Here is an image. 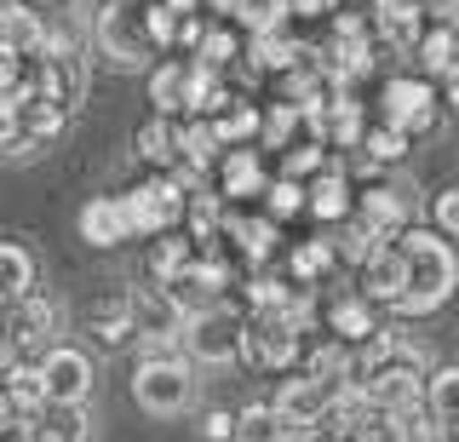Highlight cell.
<instances>
[{
    "mask_svg": "<svg viewBox=\"0 0 459 442\" xmlns=\"http://www.w3.org/2000/svg\"><path fill=\"white\" fill-rule=\"evenodd\" d=\"M402 259H408V282H402V299H396V316H430L442 310L459 288V253L442 241V230H402Z\"/></svg>",
    "mask_w": 459,
    "mask_h": 442,
    "instance_id": "1",
    "label": "cell"
},
{
    "mask_svg": "<svg viewBox=\"0 0 459 442\" xmlns=\"http://www.w3.org/2000/svg\"><path fill=\"white\" fill-rule=\"evenodd\" d=\"M92 47L115 69H150L155 40H150V0H98L92 18Z\"/></svg>",
    "mask_w": 459,
    "mask_h": 442,
    "instance_id": "2",
    "label": "cell"
},
{
    "mask_svg": "<svg viewBox=\"0 0 459 442\" xmlns=\"http://www.w3.org/2000/svg\"><path fill=\"white\" fill-rule=\"evenodd\" d=\"M133 403L155 420H178L195 403V362L184 351H143L133 368Z\"/></svg>",
    "mask_w": 459,
    "mask_h": 442,
    "instance_id": "3",
    "label": "cell"
},
{
    "mask_svg": "<svg viewBox=\"0 0 459 442\" xmlns=\"http://www.w3.org/2000/svg\"><path fill=\"white\" fill-rule=\"evenodd\" d=\"M178 351L190 356L195 368H236L247 356V316L230 305H212V310H195L184 322V339Z\"/></svg>",
    "mask_w": 459,
    "mask_h": 442,
    "instance_id": "4",
    "label": "cell"
},
{
    "mask_svg": "<svg viewBox=\"0 0 459 442\" xmlns=\"http://www.w3.org/2000/svg\"><path fill=\"white\" fill-rule=\"evenodd\" d=\"M57 327H64V305L47 299L40 288H29L23 299H12L6 316H0V334L12 339V351L18 356H40L57 345Z\"/></svg>",
    "mask_w": 459,
    "mask_h": 442,
    "instance_id": "5",
    "label": "cell"
},
{
    "mask_svg": "<svg viewBox=\"0 0 459 442\" xmlns=\"http://www.w3.org/2000/svg\"><path fill=\"white\" fill-rule=\"evenodd\" d=\"M184 202H190V190H184L172 173H150L143 184L126 190V212H133V230L138 236H167L184 224Z\"/></svg>",
    "mask_w": 459,
    "mask_h": 442,
    "instance_id": "6",
    "label": "cell"
},
{
    "mask_svg": "<svg viewBox=\"0 0 459 442\" xmlns=\"http://www.w3.org/2000/svg\"><path fill=\"white\" fill-rule=\"evenodd\" d=\"M437 116H442V98H437V87H430L425 75H391L379 87V121H391L396 133H430L437 126Z\"/></svg>",
    "mask_w": 459,
    "mask_h": 442,
    "instance_id": "7",
    "label": "cell"
},
{
    "mask_svg": "<svg viewBox=\"0 0 459 442\" xmlns=\"http://www.w3.org/2000/svg\"><path fill=\"white\" fill-rule=\"evenodd\" d=\"M230 282H236V264H230L224 241H212V247H201V253H195V264L184 270L178 282H172V299H178V305L195 316V310H212V305H224Z\"/></svg>",
    "mask_w": 459,
    "mask_h": 442,
    "instance_id": "8",
    "label": "cell"
},
{
    "mask_svg": "<svg viewBox=\"0 0 459 442\" xmlns=\"http://www.w3.org/2000/svg\"><path fill=\"white\" fill-rule=\"evenodd\" d=\"M133 310H138V339H143V351H178L190 310L172 299V288H161V282L133 288Z\"/></svg>",
    "mask_w": 459,
    "mask_h": 442,
    "instance_id": "9",
    "label": "cell"
},
{
    "mask_svg": "<svg viewBox=\"0 0 459 442\" xmlns=\"http://www.w3.org/2000/svg\"><path fill=\"white\" fill-rule=\"evenodd\" d=\"M219 241L236 253L241 264L264 270L270 259H276V247H281V224L270 219V212H236V207L224 202V230H219Z\"/></svg>",
    "mask_w": 459,
    "mask_h": 442,
    "instance_id": "10",
    "label": "cell"
},
{
    "mask_svg": "<svg viewBox=\"0 0 459 442\" xmlns=\"http://www.w3.org/2000/svg\"><path fill=\"white\" fill-rule=\"evenodd\" d=\"M368 385V396H373V408H385V413H420L425 408V368H413V362H402V356H391V362H379L373 374H362Z\"/></svg>",
    "mask_w": 459,
    "mask_h": 442,
    "instance_id": "11",
    "label": "cell"
},
{
    "mask_svg": "<svg viewBox=\"0 0 459 442\" xmlns=\"http://www.w3.org/2000/svg\"><path fill=\"white\" fill-rule=\"evenodd\" d=\"M40 362V379H47V396L52 403H92V356L81 345H52L35 356Z\"/></svg>",
    "mask_w": 459,
    "mask_h": 442,
    "instance_id": "12",
    "label": "cell"
},
{
    "mask_svg": "<svg viewBox=\"0 0 459 442\" xmlns=\"http://www.w3.org/2000/svg\"><path fill=\"white\" fill-rule=\"evenodd\" d=\"M276 413L287 420V431L293 437H310V431H322V420H327V403H333V391H327L322 379H310V374H287L276 385Z\"/></svg>",
    "mask_w": 459,
    "mask_h": 442,
    "instance_id": "13",
    "label": "cell"
},
{
    "mask_svg": "<svg viewBox=\"0 0 459 442\" xmlns=\"http://www.w3.org/2000/svg\"><path fill=\"white\" fill-rule=\"evenodd\" d=\"M212 173H219V184L212 190L224 195V202H253V195H264V155H258L253 144H236V150H224L219 161H212Z\"/></svg>",
    "mask_w": 459,
    "mask_h": 442,
    "instance_id": "14",
    "label": "cell"
},
{
    "mask_svg": "<svg viewBox=\"0 0 459 442\" xmlns=\"http://www.w3.org/2000/svg\"><path fill=\"white\" fill-rule=\"evenodd\" d=\"M356 219H362L379 241H391V236L408 230L413 202L396 190V184H368V190H356Z\"/></svg>",
    "mask_w": 459,
    "mask_h": 442,
    "instance_id": "15",
    "label": "cell"
},
{
    "mask_svg": "<svg viewBox=\"0 0 459 442\" xmlns=\"http://www.w3.org/2000/svg\"><path fill=\"white\" fill-rule=\"evenodd\" d=\"M133 212H126V195H92L81 207V241L86 247H121L133 241Z\"/></svg>",
    "mask_w": 459,
    "mask_h": 442,
    "instance_id": "16",
    "label": "cell"
},
{
    "mask_svg": "<svg viewBox=\"0 0 459 442\" xmlns=\"http://www.w3.org/2000/svg\"><path fill=\"white\" fill-rule=\"evenodd\" d=\"M305 212H310V219H322V224H344L356 212V190H351V178H344L339 161H327L322 173L305 184Z\"/></svg>",
    "mask_w": 459,
    "mask_h": 442,
    "instance_id": "17",
    "label": "cell"
},
{
    "mask_svg": "<svg viewBox=\"0 0 459 442\" xmlns=\"http://www.w3.org/2000/svg\"><path fill=\"white\" fill-rule=\"evenodd\" d=\"M402 282H408V259H402V241H379V247L362 259V293L373 305H396L402 299Z\"/></svg>",
    "mask_w": 459,
    "mask_h": 442,
    "instance_id": "18",
    "label": "cell"
},
{
    "mask_svg": "<svg viewBox=\"0 0 459 442\" xmlns=\"http://www.w3.org/2000/svg\"><path fill=\"white\" fill-rule=\"evenodd\" d=\"M373 35L396 52H413L425 35V0H373Z\"/></svg>",
    "mask_w": 459,
    "mask_h": 442,
    "instance_id": "19",
    "label": "cell"
},
{
    "mask_svg": "<svg viewBox=\"0 0 459 442\" xmlns=\"http://www.w3.org/2000/svg\"><path fill=\"white\" fill-rule=\"evenodd\" d=\"M0 385H6V403H12V413H18L23 425H35L40 413H47V379H40V362L35 356H18V362L0 374Z\"/></svg>",
    "mask_w": 459,
    "mask_h": 442,
    "instance_id": "20",
    "label": "cell"
},
{
    "mask_svg": "<svg viewBox=\"0 0 459 442\" xmlns=\"http://www.w3.org/2000/svg\"><path fill=\"white\" fill-rule=\"evenodd\" d=\"M86 327H92V339L104 351H121L138 339V310H133V293H115V299H98L92 316H86Z\"/></svg>",
    "mask_w": 459,
    "mask_h": 442,
    "instance_id": "21",
    "label": "cell"
},
{
    "mask_svg": "<svg viewBox=\"0 0 459 442\" xmlns=\"http://www.w3.org/2000/svg\"><path fill=\"white\" fill-rule=\"evenodd\" d=\"M327 334L333 339H344V345H362L368 334H379V305H373L368 293H344V299H333L327 305Z\"/></svg>",
    "mask_w": 459,
    "mask_h": 442,
    "instance_id": "22",
    "label": "cell"
},
{
    "mask_svg": "<svg viewBox=\"0 0 459 442\" xmlns=\"http://www.w3.org/2000/svg\"><path fill=\"white\" fill-rule=\"evenodd\" d=\"M40 40H47V23L29 0H6L0 6V52H18V58H35Z\"/></svg>",
    "mask_w": 459,
    "mask_h": 442,
    "instance_id": "23",
    "label": "cell"
},
{
    "mask_svg": "<svg viewBox=\"0 0 459 442\" xmlns=\"http://www.w3.org/2000/svg\"><path fill=\"white\" fill-rule=\"evenodd\" d=\"M35 442H92V408L86 403H47L35 425Z\"/></svg>",
    "mask_w": 459,
    "mask_h": 442,
    "instance_id": "24",
    "label": "cell"
},
{
    "mask_svg": "<svg viewBox=\"0 0 459 442\" xmlns=\"http://www.w3.org/2000/svg\"><path fill=\"white\" fill-rule=\"evenodd\" d=\"M305 374H310V379H322L327 391H339L344 379H356V345H344V339L327 334L322 345H310V351H305Z\"/></svg>",
    "mask_w": 459,
    "mask_h": 442,
    "instance_id": "25",
    "label": "cell"
},
{
    "mask_svg": "<svg viewBox=\"0 0 459 442\" xmlns=\"http://www.w3.org/2000/svg\"><path fill=\"white\" fill-rule=\"evenodd\" d=\"M195 241L184 236V230H167V236H155L150 241V282H161V288H172V282L184 276V270L195 264Z\"/></svg>",
    "mask_w": 459,
    "mask_h": 442,
    "instance_id": "26",
    "label": "cell"
},
{
    "mask_svg": "<svg viewBox=\"0 0 459 442\" xmlns=\"http://www.w3.org/2000/svg\"><path fill=\"white\" fill-rule=\"evenodd\" d=\"M219 230H224V195L201 184V190H190V202H184V236H190L195 247H212Z\"/></svg>",
    "mask_w": 459,
    "mask_h": 442,
    "instance_id": "27",
    "label": "cell"
},
{
    "mask_svg": "<svg viewBox=\"0 0 459 442\" xmlns=\"http://www.w3.org/2000/svg\"><path fill=\"white\" fill-rule=\"evenodd\" d=\"M219 155H224V144H219V126H212V116H184L178 121V161L212 173V161H219Z\"/></svg>",
    "mask_w": 459,
    "mask_h": 442,
    "instance_id": "28",
    "label": "cell"
},
{
    "mask_svg": "<svg viewBox=\"0 0 459 442\" xmlns=\"http://www.w3.org/2000/svg\"><path fill=\"white\" fill-rule=\"evenodd\" d=\"M64 121H69V109L57 104L52 92H23L18 98V126H23V138H35V144L57 138V133H64Z\"/></svg>",
    "mask_w": 459,
    "mask_h": 442,
    "instance_id": "29",
    "label": "cell"
},
{
    "mask_svg": "<svg viewBox=\"0 0 459 442\" xmlns=\"http://www.w3.org/2000/svg\"><path fill=\"white\" fill-rule=\"evenodd\" d=\"M413 58H420L425 81L430 75H459V30H448V23H430V30L420 35V47H413Z\"/></svg>",
    "mask_w": 459,
    "mask_h": 442,
    "instance_id": "30",
    "label": "cell"
},
{
    "mask_svg": "<svg viewBox=\"0 0 459 442\" xmlns=\"http://www.w3.org/2000/svg\"><path fill=\"white\" fill-rule=\"evenodd\" d=\"M133 150H138L143 167H178V121H172V116H150L138 126Z\"/></svg>",
    "mask_w": 459,
    "mask_h": 442,
    "instance_id": "31",
    "label": "cell"
},
{
    "mask_svg": "<svg viewBox=\"0 0 459 442\" xmlns=\"http://www.w3.org/2000/svg\"><path fill=\"white\" fill-rule=\"evenodd\" d=\"M299 40L287 35V23L281 30H258L253 40H247V58H253V69H264V75H287V69L299 64Z\"/></svg>",
    "mask_w": 459,
    "mask_h": 442,
    "instance_id": "32",
    "label": "cell"
},
{
    "mask_svg": "<svg viewBox=\"0 0 459 442\" xmlns=\"http://www.w3.org/2000/svg\"><path fill=\"white\" fill-rule=\"evenodd\" d=\"M339 264V253H333V236H316V241H299L293 253H287V276L299 282V288H316V282L327 276V270Z\"/></svg>",
    "mask_w": 459,
    "mask_h": 442,
    "instance_id": "33",
    "label": "cell"
},
{
    "mask_svg": "<svg viewBox=\"0 0 459 442\" xmlns=\"http://www.w3.org/2000/svg\"><path fill=\"white\" fill-rule=\"evenodd\" d=\"M362 133H368L362 104H356L351 92H333L327 98V144L333 150H362Z\"/></svg>",
    "mask_w": 459,
    "mask_h": 442,
    "instance_id": "34",
    "label": "cell"
},
{
    "mask_svg": "<svg viewBox=\"0 0 459 442\" xmlns=\"http://www.w3.org/2000/svg\"><path fill=\"white\" fill-rule=\"evenodd\" d=\"M184 87H190V64H184V58L155 64V75H150V104H155V116H184Z\"/></svg>",
    "mask_w": 459,
    "mask_h": 442,
    "instance_id": "35",
    "label": "cell"
},
{
    "mask_svg": "<svg viewBox=\"0 0 459 442\" xmlns=\"http://www.w3.org/2000/svg\"><path fill=\"white\" fill-rule=\"evenodd\" d=\"M29 288H35V253L23 241H0V305L23 299Z\"/></svg>",
    "mask_w": 459,
    "mask_h": 442,
    "instance_id": "36",
    "label": "cell"
},
{
    "mask_svg": "<svg viewBox=\"0 0 459 442\" xmlns=\"http://www.w3.org/2000/svg\"><path fill=\"white\" fill-rule=\"evenodd\" d=\"M293 431H287V420L276 413V403H247L236 413V437L230 442H287Z\"/></svg>",
    "mask_w": 459,
    "mask_h": 442,
    "instance_id": "37",
    "label": "cell"
},
{
    "mask_svg": "<svg viewBox=\"0 0 459 442\" xmlns=\"http://www.w3.org/2000/svg\"><path fill=\"white\" fill-rule=\"evenodd\" d=\"M212 126H219V144H224V150L253 144V138H258V126H264V109L247 104V98H236V104H230L224 116H212Z\"/></svg>",
    "mask_w": 459,
    "mask_h": 442,
    "instance_id": "38",
    "label": "cell"
},
{
    "mask_svg": "<svg viewBox=\"0 0 459 442\" xmlns=\"http://www.w3.org/2000/svg\"><path fill=\"white\" fill-rule=\"evenodd\" d=\"M293 299H299V282L287 288L281 276H264V270H253V282H247V316H281Z\"/></svg>",
    "mask_w": 459,
    "mask_h": 442,
    "instance_id": "39",
    "label": "cell"
},
{
    "mask_svg": "<svg viewBox=\"0 0 459 442\" xmlns=\"http://www.w3.org/2000/svg\"><path fill=\"white\" fill-rule=\"evenodd\" d=\"M293 138H305V109H299V104H287V98H281V104H270V109H264V126H258V144H264V150H287Z\"/></svg>",
    "mask_w": 459,
    "mask_h": 442,
    "instance_id": "40",
    "label": "cell"
},
{
    "mask_svg": "<svg viewBox=\"0 0 459 442\" xmlns=\"http://www.w3.org/2000/svg\"><path fill=\"white\" fill-rule=\"evenodd\" d=\"M425 408L437 413L448 431H459V368H437V374H425Z\"/></svg>",
    "mask_w": 459,
    "mask_h": 442,
    "instance_id": "41",
    "label": "cell"
},
{
    "mask_svg": "<svg viewBox=\"0 0 459 442\" xmlns=\"http://www.w3.org/2000/svg\"><path fill=\"white\" fill-rule=\"evenodd\" d=\"M322 167H327V144H322V138H293V144L281 150V173L287 178H305L310 184Z\"/></svg>",
    "mask_w": 459,
    "mask_h": 442,
    "instance_id": "42",
    "label": "cell"
},
{
    "mask_svg": "<svg viewBox=\"0 0 459 442\" xmlns=\"http://www.w3.org/2000/svg\"><path fill=\"white\" fill-rule=\"evenodd\" d=\"M264 212L276 224H287L293 212H305V178H287V173H276L264 184Z\"/></svg>",
    "mask_w": 459,
    "mask_h": 442,
    "instance_id": "43",
    "label": "cell"
},
{
    "mask_svg": "<svg viewBox=\"0 0 459 442\" xmlns=\"http://www.w3.org/2000/svg\"><path fill=\"white\" fill-rule=\"evenodd\" d=\"M362 155H368L373 167H396L402 155H408V133H396L391 121L368 126V133H362Z\"/></svg>",
    "mask_w": 459,
    "mask_h": 442,
    "instance_id": "44",
    "label": "cell"
},
{
    "mask_svg": "<svg viewBox=\"0 0 459 442\" xmlns=\"http://www.w3.org/2000/svg\"><path fill=\"white\" fill-rule=\"evenodd\" d=\"M236 58H241V35H236V30H224V23H219V30L207 23V35L195 40V64H207V69H230Z\"/></svg>",
    "mask_w": 459,
    "mask_h": 442,
    "instance_id": "45",
    "label": "cell"
},
{
    "mask_svg": "<svg viewBox=\"0 0 459 442\" xmlns=\"http://www.w3.org/2000/svg\"><path fill=\"white\" fill-rule=\"evenodd\" d=\"M351 442H413V431H408V420H402V413L373 408L368 420H362V431H356Z\"/></svg>",
    "mask_w": 459,
    "mask_h": 442,
    "instance_id": "46",
    "label": "cell"
},
{
    "mask_svg": "<svg viewBox=\"0 0 459 442\" xmlns=\"http://www.w3.org/2000/svg\"><path fill=\"white\" fill-rule=\"evenodd\" d=\"M178 23H184V12H172L167 0H150V40H155V52L178 47Z\"/></svg>",
    "mask_w": 459,
    "mask_h": 442,
    "instance_id": "47",
    "label": "cell"
},
{
    "mask_svg": "<svg viewBox=\"0 0 459 442\" xmlns=\"http://www.w3.org/2000/svg\"><path fill=\"white\" fill-rule=\"evenodd\" d=\"M430 219H437L442 236H459V184H454V190H442L437 202H430Z\"/></svg>",
    "mask_w": 459,
    "mask_h": 442,
    "instance_id": "48",
    "label": "cell"
},
{
    "mask_svg": "<svg viewBox=\"0 0 459 442\" xmlns=\"http://www.w3.org/2000/svg\"><path fill=\"white\" fill-rule=\"evenodd\" d=\"M201 437H207V442H230V437H236V413L212 408L207 420H201Z\"/></svg>",
    "mask_w": 459,
    "mask_h": 442,
    "instance_id": "49",
    "label": "cell"
},
{
    "mask_svg": "<svg viewBox=\"0 0 459 442\" xmlns=\"http://www.w3.org/2000/svg\"><path fill=\"white\" fill-rule=\"evenodd\" d=\"M425 18L448 23V30H459V0H425Z\"/></svg>",
    "mask_w": 459,
    "mask_h": 442,
    "instance_id": "50",
    "label": "cell"
},
{
    "mask_svg": "<svg viewBox=\"0 0 459 442\" xmlns=\"http://www.w3.org/2000/svg\"><path fill=\"white\" fill-rule=\"evenodd\" d=\"M299 18H322V12H339V0H287Z\"/></svg>",
    "mask_w": 459,
    "mask_h": 442,
    "instance_id": "51",
    "label": "cell"
},
{
    "mask_svg": "<svg viewBox=\"0 0 459 442\" xmlns=\"http://www.w3.org/2000/svg\"><path fill=\"white\" fill-rule=\"evenodd\" d=\"M18 425V413H12V403H6V385H0V431H12Z\"/></svg>",
    "mask_w": 459,
    "mask_h": 442,
    "instance_id": "52",
    "label": "cell"
},
{
    "mask_svg": "<svg viewBox=\"0 0 459 442\" xmlns=\"http://www.w3.org/2000/svg\"><path fill=\"white\" fill-rule=\"evenodd\" d=\"M0 442H35V431H29V425L18 420V425H12V431H0Z\"/></svg>",
    "mask_w": 459,
    "mask_h": 442,
    "instance_id": "53",
    "label": "cell"
},
{
    "mask_svg": "<svg viewBox=\"0 0 459 442\" xmlns=\"http://www.w3.org/2000/svg\"><path fill=\"white\" fill-rule=\"evenodd\" d=\"M12 362H18V351H12V339H6V334H0V374H6V368H12Z\"/></svg>",
    "mask_w": 459,
    "mask_h": 442,
    "instance_id": "54",
    "label": "cell"
},
{
    "mask_svg": "<svg viewBox=\"0 0 459 442\" xmlns=\"http://www.w3.org/2000/svg\"><path fill=\"white\" fill-rule=\"evenodd\" d=\"M442 87H448V104L459 109V75H448V81H442Z\"/></svg>",
    "mask_w": 459,
    "mask_h": 442,
    "instance_id": "55",
    "label": "cell"
},
{
    "mask_svg": "<svg viewBox=\"0 0 459 442\" xmlns=\"http://www.w3.org/2000/svg\"><path fill=\"white\" fill-rule=\"evenodd\" d=\"M29 6H57V0H29Z\"/></svg>",
    "mask_w": 459,
    "mask_h": 442,
    "instance_id": "56",
    "label": "cell"
},
{
    "mask_svg": "<svg viewBox=\"0 0 459 442\" xmlns=\"http://www.w3.org/2000/svg\"><path fill=\"white\" fill-rule=\"evenodd\" d=\"M322 442H351V437H322Z\"/></svg>",
    "mask_w": 459,
    "mask_h": 442,
    "instance_id": "57",
    "label": "cell"
},
{
    "mask_svg": "<svg viewBox=\"0 0 459 442\" xmlns=\"http://www.w3.org/2000/svg\"><path fill=\"white\" fill-rule=\"evenodd\" d=\"M0 6H6V0H0Z\"/></svg>",
    "mask_w": 459,
    "mask_h": 442,
    "instance_id": "58",
    "label": "cell"
}]
</instances>
